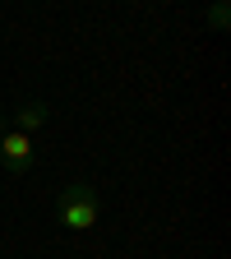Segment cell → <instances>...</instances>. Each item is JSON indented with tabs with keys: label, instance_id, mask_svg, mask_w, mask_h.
I'll list each match as a JSON object with an SVG mask.
<instances>
[{
	"label": "cell",
	"instance_id": "1",
	"mask_svg": "<svg viewBox=\"0 0 231 259\" xmlns=\"http://www.w3.org/2000/svg\"><path fill=\"white\" fill-rule=\"evenodd\" d=\"M56 213H60V227H70V232H88V227L97 222V213H102V199H97V190L88 181H74V185H65Z\"/></svg>",
	"mask_w": 231,
	"mask_h": 259
},
{
	"label": "cell",
	"instance_id": "2",
	"mask_svg": "<svg viewBox=\"0 0 231 259\" xmlns=\"http://www.w3.org/2000/svg\"><path fill=\"white\" fill-rule=\"evenodd\" d=\"M32 162H37V144H32V135H23V130H5V135H0V167H5L10 176H28Z\"/></svg>",
	"mask_w": 231,
	"mask_h": 259
},
{
	"label": "cell",
	"instance_id": "3",
	"mask_svg": "<svg viewBox=\"0 0 231 259\" xmlns=\"http://www.w3.org/2000/svg\"><path fill=\"white\" fill-rule=\"evenodd\" d=\"M47 116H51V107L42 102V97H32V102H23V107L14 111V130L32 135V130H42V125H47Z\"/></svg>",
	"mask_w": 231,
	"mask_h": 259
},
{
	"label": "cell",
	"instance_id": "4",
	"mask_svg": "<svg viewBox=\"0 0 231 259\" xmlns=\"http://www.w3.org/2000/svg\"><path fill=\"white\" fill-rule=\"evenodd\" d=\"M208 28H213V32H226V0H213V10H208Z\"/></svg>",
	"mask_w": 231,
	"mask_h": 259
},
{
	"label": "cell",
	"instance_id": "5",
	"mask_svg": "<svg viewBox=\"0 0 231 259\" xmlns=\"http://www.w3.org/2000/svg\"><path fill=\"white\" fill-rule=\"evenodd\" d=\"M5 130H14V125H10V120H5V111H0V135H5Z\"/></svg>",
	"mask_w": 231,
	"mask_h": 259
}]
</instances>
